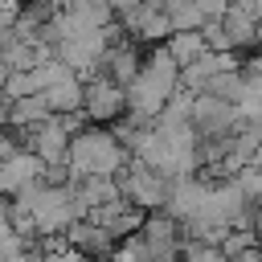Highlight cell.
<instances>
[{
    "instance_id": "2e32d148",
    "label": "cell",
    "mask_w": 262,
    "mask_h": 262,
    "mask_svg": "<svg viewBox=\"0 0 262 262\" xmlns=\"http://www.w3.org/2000/svg\"><path fill=\"white\" fill-rule=\"evenodd\" d=\"M12 25H16V20H8V16L0 12V49H4V45H8L12 37H16V29H12Z\"/></svg>"
},
{
    "instance_id": "5b68a950",
    "label": "cell",
    "mask_w": 262,
    "mask_h": 262,
    "mask_svg": "<svg viewBox=\"0 0 262 262\" xmlns=\"http://www.w3.org/2000/svg\"><path fill=\"white\" fill-rule=\"evenodd\" d=\"M119 20H123V29H127V37H131V41L164 45V41L172 37V20H168V12H164V8H156V4H143V8L127 12V16H119Z\"/></svg>"
},
{
    "instance_id": "6da1fadb",
    "label": "cell",
    "mask_w": 262,
    "mask_h": 262,
    "mask_svg": "<svg viewBox=\"0 0 262 262\" xmlns=\"http://www.w3.org/2000/svg\"><path fill=\"white\" fill-rule=\"evenodd\" d=\"M127 147L119 143L115 131H102V127H86L82 135H74L70 143V164H74V176H119L123 164H127Z\"/></svg>"
},
{
    "instance_id": "8fae6325",
    "label": "cell",
    "mask_w": 262,
    "mask_h": 262,
    "mask_svg": "<svg viewBox=\"0 0 262 262\" xmlns=\"http://www.w3.org/2000/svg\"><path fill=\"white\" fill-rule=\"evenodd\" d=\"M168 20H172V33H201V29H205V16H201L196 0L172 4V8H168Z\"/></svg>"
},
{
    "instance_id": "5bb4252c",
    "label": "cell",
    "mask_w": 262,
    "mask_h": 262,
    "mask_svg": "<svg viewBox=\"0 0 262 262\" xmlns=\"http://www.w3.org/2000/svg\"><path fill=\"white\" fill-rule=\"evenodd\" d=\"M233 8H237V12H246L254 25H262V0H233Z\"/></svg>"
},
{
    "instance_id": "9a60e30c",
    "label": "cell",
    "mask_w": 262,
    "mask_h": 262,
    "mask_svg": "<svg viewBox=\"0 0 262 262\" xmlns=\"http://www.w3.org/2000/svg\"><path fill=\"white\" fill-rule=\"evenodd\" d=\"M147 0H111V8H115V16H127V12H135V8H143Z\"/></svg>"
},
{
    "instance_id": "30bf717a",
    "label": "cell",
    "mask_w": 262,
    "mask_h": 262,
    "mask_svg": "<svg viewBox=\"0 0 262 262\" xmlns=\"http://www.w3.org/2000/svg\"><path fill=\"white\" fill-rule=\"evenodd\" d=\"M0 57H4V66L16 74V70H37L41 66V57H37V45H29V41H20V37H12L4 49H0Z\"/></svg>"
},
{
    "instance_id": "52a82bcc",
    "label": "cell",
    "mask_w": 262,
    "mask_h": 262,
    "mask_svg": "<svg viewBox=\"0 0 262 262\" xmlns=\"http://www.w3.org/2000/svg\"><path fill=\"white\" fill-rule=\"evenodd\" d=\"M139 70H143V53L135 49V41H123V45H115L111 53H106V66H102V74L115 82V86H131L135 78H139Z\"/></svg>"
},
{
    "instance_id": "4fadbf2b",
    "label": "cell",
    "mask_w": 262,
    "mask_h": 262,
    "mask_svg": "<svg viewBox=\"0 0 262 262\" xmlns=\"http://www.w3.org/2000/svg\"><path fill=\"white\" fill-rule=\"evenodd\" d=\"M196 8H201L205 20H225V12L233 8V0H196Z\"/></svg>"
},
{
    "instance_id": "e0dca14e",
    "label": "cell",
    "mask_w": 262,
    "mask_h": 262,
    "mask_svg": "<svg viewBox=\"0 0 262 262\" xmlns=\"http://www.w3.org/2000/svg\"><path fill=\"white\" fill-rule=\"evenodd\" d=\"M0 12H4L8 20H16V16L25 12V4H20V0H0Z\"/></svg>"
},
{
    "instance_id": "8992f818",
    "label": "cell",
    "mask_w": 262,
    "mask_h": 262,
    "mask_svg": "<svg viewBox=\"0 0 262 262\" xmlns=\"http://www.w3.org/2000/svg\"><path fill=\"white\" fill-rule=\"evenodd\" d=\"M66 237H70V246L74 250H82L86 258H111L115 254V233L111 229H102L98 221H90V217H82V221H74L70 229H66Z\"/></svg>"
},
{
    "instance_id": "3957f363",
    "label": "cell",
    "mask_w": 262,
    "mask_h": 262,
    "mask_svg": "<svg viewBox=\"0 0 262 262\" xmlns=\"http://www.w3.org/2000/svg\"><path fill=\"white\" fill-rule=\"evenodd\" d=\"M82 111H86L90 123H111V119H119L127 111V90L115 86L106 74H98V78L86 82V106Z\"/></svg>"
},
{
    "instance_id": "7a4b0ae2",
    "label": "cell",
    "mask_w": 262,
    "mask_h": 262,
    "mask_svg": "<svg viewBox=\"0 0 262 262\" xmlns=\"http://www.w3.org/2000/svg\"><path fill=\"white\" fill-rule=\"evenodd\" d=\"M119 180V188H123V196L131 201V205H139L143 213H160L164 205H168V192H172V180L164 176V172H156L151 164H143V160H127L123 164V172L115 176Z\"/></svg>"
},
{
    "instance_id": "d6986e66",
    "label": "cell",
    "mask_w": 262,
    "mask_h": 262,
    "mask_svg": "<svg viewBox=\"0 0 262 262\" xmlns=\"http://www.w3.org/2000/svg\"><path fill=\"white\" fill-rule=\"evenodd\" d=\"M172 4H184V0H164V12H168V8H172Z\"/></svg>"
},
{
    "instance_id": "7c38bea8",
    "label": "cell",
    "mask_w": 262,
    "mask_h": 262,
    "mask_svg": "<svg viewBox=\"0 0 262 262\" xmlns=\"http://www.w3.org/2000/svg\"><path fill=\"white\" fill-rule=\"evenodd\" d=\"M111 262H151V254H147V242L135 233V237H127V242H119L115 246V254H111Z\"/></svg>"
},
{
    "instance_id": "ba28073f",
    "label": "cell",
    "mask_w": 262,
    "mask_h": 262,
    "mask_svg": "<svg viewBox=\"0 0 262 262\" xmlns=\"http://www.w3.org/2000/svg\"><path fill=\"white\" fill-rule=\"evenodd\" d=\"M221 25H225V37H229V49H233V53H237V49H258V25H254L246 12L229 8Z\"/></svg>"
},
{
    "instance_id": "ac0fdd59",
    "label": "cell",
    "mask_w": 262,
    "mask_h": 262,
    "mask_svg": "<svg viewBox=\"0 0 262 262\" xmlns=\"http://www.w3.org/2000/svg\"><path fill=\"white\" fill-rule=\"evenodd\" d=\"M8 127V98H0V131Z\"/></svg>"
},
{
    "instance_id": "277c9868",
    "label": "cell",
    "mask_w": 262,
    "mask_h": 262,
    "mask_svg": "<svg viewBox=\"0 0 262 262\" xmlns=\"http://www.w3.org/2000/svg\"><path fill=\"white\" fill-rule=\"evenodd\" d=\"M143 242H147V254H151V262H176L180 258V221L172 217V213H147V225H143V233H139Z\"/></svg>"
},
{
    "instance_id": "9c48e42d",
    "label": "cell",
    "mask_w": 262,
    "mask_h": 262,
    "mask_svg": "<svg viewBox=\"0 0 262 262\" xmlns=\"http://www.w3.org/2000/svg\"><path fill=\"white\" fill-rule=\"evenodd\" d=\"M164 45H168V53L180 61V70H184V66H192L201 53H209V45H205V37H201V33H172Z\"/></svg>"
}]
</instances>
